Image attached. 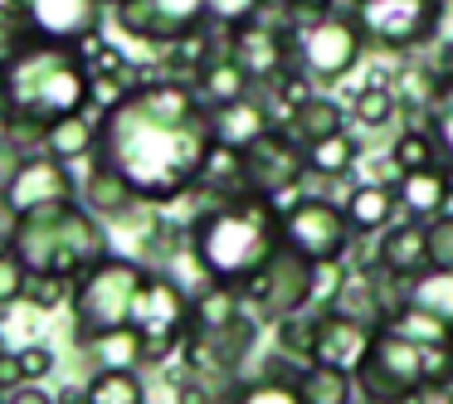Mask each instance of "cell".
<instances>
[{
	"mask_svg": "<svg viewBox=\"0 0 453 404\" xmlns=\"http://www.w3.org/2000/svg\"><path fill=\"white\" fill-rule=\"evenodd\" d=\"M215 147V118L186 79H142L98 112V161L137 190L142 205L196 195Z\"/></svg>",
	"mask_w": 453,
	"mask_h": 404,
	"instance_id": "obj_1",
	"label": "cell"
},
{
	"mask_svg": "<svg viewBox=\"0 0 453 404\" xmlns=\"http://www.w3.org/2000/svg\"><path fill=\"white\" fill-rule=\"evenodd\" d=\"M98 98V73L88 50L30 40L11 64H0V132L30 156L44 151V132L59 118L88 112Z\"/></svg>",
	"mask_w": 453,
	"mask_h": 404,
	"instance_id": "obj_2",
	"label": "cell"
},
{
	"mask_svg": "<svg viewBox=\"0 0 453 404\" xmlns=\"http://www.w3.org/2000/svg\"><path fill=\"white\" fill-rule=\"evenodd\" d=\"M278 248H283V205L268 195L215 200L190 219V258L200 263L205 283L244 287Z\"/></svg>",
	"mask_w": 453,
	"mask_h": 404,
	"instance_id": "obj_3",
	"label": "cell"
},
{
	"mask_svg": "<svg viewBox=\"0 0 453 404\" xmlns=\"http://www.w3.org/2000/svg\"><path fill=\"white\" fill-rule=\"evenodd\" d=\"M11 248L30 263V273L79 283L93 263L108 258V229L98 210H88L83 200H59L15 219Z\"/></svg>",
	"mask_w": 453,
	"mask_h": 404,
	"instance_id": "obj_4",
	"label": "cell"
},
{
	"mask_svg": "<svg viewBox=\"0 0 453 404\" xmlns=\"http://www.w3.org/2000/svg\"><path fill=\"white\" fill-rule=\"evenodd\" d=\"M147 273L151 268L142 263V258H118V254H108L103 263H93L69 293L73 341L88 346V341H98V336H108V332L132 326L137 293H142V283H147Z\"/></svg>",
	"mask_w": 453,
	"mask_h": 404,
	"instance_id": "obj_5",
	"label": "cell"
},
{
	"mask_svg": "<svg viewBox=\"0 0 453 404\" xmlns=\"http://www.w3.org/2000/svg\"><path fill=\"white\" fill-rule=\"evenodd\" d=\"M365 44L371 40H365L361 20L351 15V5L346 11H326V15H303L293 25V64L312 83H322V88L342 83L361 64Z\"/></svg>",
	"mask_w": 453,
	"mask_h": 404,
	"instance_id": "obj_6",
	"label": "cell"
},
{
	"mask_svg": "<svg viewBox=\"0 0 453 404\" xmlns=\"http://www.w3.org/2000/svg\"><path fill=\"white\" fill-rule=\"evenodd\" d=\"M190 302L196 297H186V287L171 273H157V268L147 273V283L137 293V312H132V332L142 341V365H161L171 355H180V346L190 336Z\"/></svg>",
	"mask_w": 453,
	"mask_h": 404,
	"instance_id": "obj_7",
	"label": "cell"
},
{
	"mask_svg": "<svg viewBox=\"0 0 453 404\" xmlns=\"http://www.w3.org/2000/svg\"><path fill=\"white\" fill-rule=\"evenodd\" d=\"M449 0H351L365 40L390 54H414L439 34Z\"/></svg>",
	"mask_w": 453,
	"mask_h": 404,
	"instance_id": "obj_8",
	"label": "cell"
},
{
	"mask_svg": "<svg viewBox=\"0 0 453 404\" xmlns=\"http://www.w3.org/2000/svg\"><path fill=\"white\" fill-rule=\"evenodd\" d=\"M244 302L264 326H278L283 316L312 307V258H303L297 248H278L264 268L244 283Z\"/></svg>",
	"mask_w": 453,
	"mask_h": 404,
	"instance_id": "obj_9",
	"label": "cell"
},
{
	"mask_svg": "<svg viewBox=\"0 0 453 404\" xmlns=\"http://www.w3.org/2000/svg\"><path fill=\"white\" fill-rule=\"evenodd\" d=\"M283 244L303 258H346L356 244V229L346 219V205H332L322 195H297L283 205Z\"/></svg>",
	"mask_w": 453,
	"mask_h": 404,
	"instance_id": "obj_10",
	"label": "cell"
},
{
	"mask_svg": "<svg viewBox=\"0 0 453 404\" xmlns=\"http://www.w3.org/2000/svg\"><path fill=\"white\" fill-rule=\"evenodd\" d=\"M20 11L30 40L44 44H69V50H88L103 40V20H108V0H11Z\"/></svg>",
	"mask_w": 453,
	"mask_h": 404,
	"instance_id": "obj_11",
	"label": "cell"
},
{
	"mask_svg": "<svg viewBox=\"0 0 453 404\" xmlns=\"http://www.w3.org/2000/svg\"><path fill=\"white\" fill-rule=\"evenodd\" d=\"M112 25L127 40L166 50V44L186 40V34L210 30V11H205V0H118L112 5Z\"/></svg>",
	"mask_w": 453,
	"mask_h": 404,
	"instance_id": "obj_12",
	"label": "cell"
},
{
	"mask_svg": "<svg viewBox=\"0 0 453 404\" xmlns=\"http://www.w3.org/2000/svg\"><path fill=\"white\" fill-rule=\"evenodd\" d=\"M293 25H297V15L293 20H268V11H264L254 20L234 25V30H219V34H225V50L244 64L249 79L258 88H268L283 69H293Z\"/></svg>",
	"mask_w": 453,
	"mask_h": 404,
	"instance_id": "obj_13",
	"label": "cell"
},
{
	"mask_svg": "<svg viewBox=\"0 0 453 404\" xmlns=\"http://www.w3.org/2000/svg\"><path fill=\"white\" fill-rule=\"evenodd\" d=\"M59 200H79V176H73L69 161L50 156V151H30V156H20L11 186L0 190V205L11 210L15 219L35 215V210H44V205H59Z\"/></svg>",
	"mask_w": 453,
	"mask_h": 404,
	"instance_id": "obj_14",
	"label": "cell"
},
{
	"mask_svg": "<svg viewBox=\"0 0 453 404\" xmlns=\"http://www.w3.org/2000/svg\"><path fill=\"white\" fill-rule=\"evenodd\" d=\"M303 176H307V151L303 141L288 137L283 122L273 132H264L254 147H244V180L254 195H268L283 205V195L293 186H303Z\"/></svg>",
	"mask_w": 453,
	"mask_h": 404,
	"instance_id": "obj_15",
	"label": "cell"
},
{
	"mask_svg": "<svg viewBox=\"0 0 453 404\" xmlns=\"http://www.w3.org/2000/svg\"><path fill=\"white\" fill-rule=\"evenodd\" d=\"M210 118H215V141L229 147V151L254 147L264 132H273L278 122H283L264 88H254L249 98H239V103H225V108H210Z\"/></svg>",
	"mask_w": 453,
	"mask_h": 404,
	"instance_id": "obj_16",
	"label": "cell"
},
{
	"mask_svg": "<svg viewBox=\"0 0 453 404\" xmlns=\"http://www.w3.org/2000/svg\"><path fill=\"white\" fill-rule=\"evenodd\" d=\"M371 263L390 268V273H400V278L424 273V268L434 263L429 258V219L404 215V219H395L390 229H380V244H375Z\"/></svg>",
	"mask_w": 453,
	"mask_h": 404,
	"instance_id": "obj_17",
	"label": "cell"
},
{
	"mask_svg": "<svg viewBox=\"0 0 453 404\" xmlns=\"http://www.w3.org/2000/svg\"><path fill=\"white\" fill-rule=\"evenodd\" d=\"M375 332H380V326H365V322H356V316L332 312V307H326L322 322H317V355H312V361L356 370V365H361V355L371 351Z\"/></svg>",
	"mask_w": 453,
	"mask_h": 404,
	"instance_id": "obj_18",
	"label": "cell"
},
{
	"mask_svg": "<svg viewBox=\"0 0 453 404\" xmlns=\"http://www.w3.org/2000/svg\"><path fill=\"white\" fill-rule=\"evenodd\" d=\"M186 83L200 93V103H205V108H225V103H239V98H249V93L258 88V83L244 73V64H239L229 50H215Z\"/></svg>",
	"mask_w": 453,
	"mask_h": 404,
	"instance_id": "obj_19",
	"label": "cell"
},
{
	"mask_svg": "<svg viewBox=\"0 0 453 404\" xmlns=\"http://www.w3.org/2000/svg\"><path fill=\"white\" fill-rule=\"evenodd\" d=\"M395 195H400V210L414 219H434L449 210L453 195V166H429V171H404V176L390 180Z\"/></svg>",
	"mask_w": 453,
	"mask_h": 404,
	"instance_id": "obj_20",
	"label": "cell"
},
{
	"mask_svg": "<svg viewBox=\"0 0 453 404\" xmlns=\"http://www.w3.org/2000/svg\"><path fill=\"white\" fill-rule=\"evenodd\" d=\"M79 200H83L88 210H98L103 219H127L132 210L142 205L137 190H132L127 180H122L118 171L108 166V161H98V156H93L88 171L79 176Z\"/></svg>",
	"mask_w": 453,
	"mask_h": 404,
	"instance_id": "obj_21",
	"label": "cell"
},
{
	"mask_svg": "<svg viewBox=\"0 0 453 404\" xmlns=\"http://www.w3.org/2000/svg\"><path fill=\"white\" fill-rule=\"evenodd\" d=\"M346 219H351L356 239H371V234H380V229H390L395 219H400V195H395V186H385V180L356 186L351 195H346Z\"/></svg>",
	"mask_w": 453,
	"mask_h": 404,
	"instance_id": "obj_22",
	"label": "cell"
},
{
	"mask_svg": "<svg viewBox=\"0 0 453 404\" xmlns=\"http://www.w3.org/2000/svg\"><path fill=\"white\" fill-rule=\"evenodd\" d=\"M346 122H351V108L336 98H326V93H312L307 103H297L293 112L283 118L288 137L293 141H322V137H336V132H346Z\"/></svg>",
	"mask_w": 453,
	"mask_h": 404,
	"instance_id": "obj_23",
	"label": "cell"
},
{
	"mask_svg": "<svg viewBox=\"0 0 453 404\" xmlns=\"http://www.w3.org/2000/svg\"><path fill=\"white\" fill-rule=\"evenodd\" d=\"M297 390H303L307 404H356V370L346 365H326V361H307L303 370L293 375Z\"/></svg>",
	"mask_w": 453,
	"mask_h": 404,
	"instance_id": "obj_24",
	"label": "cell"
},
{
	"mask_svg": "<svg viewBox=\"0 0 453 404\" xmlns=\"http://www.w3.org/2000/svg\"><path fill=\"white\" fill-rule=\"evenodd\" d=\"M44 151L59 156V161H69V166L93 161V156H98V118H88V112L59 118L50 132H44Z\"/></svg>",
	"mask_w": 453,
	"mask_h": 404,
	"instance_id": "obj_25",
	"label": "cell"
},
{
	"mask_svg": "<svg viewBox=\"0 0 453 404\" xmlns=\"http://www.w3.org/2000/svg\"><path fill=\"white\" fill-rule=\"evenodd\" d=\"M83 404H147V385L137 365H103L83 385Z\"/></svg>",
	"mask_w": 453,
	"mask_h": 404,
	"instance_id": "obj_26",
	"label": "cell"
},
{
	"mask_svg": "<svg viewBox=\"0 0 453 404\" xmlns=\"http://www.w3.org/2000/svg\"><path fill=\"white\" fill-rule=\"evenodd\" d=\"M307 176H322V180H342L356 171L361 161V141L356 132H336V137H322V141H307Z\"/></svg>",
	"mask_w": 453,
	"mask_h": 404,
	"instance_id": "obj_27",
	"label": "cell"
},
{
	"mask_svg": "<svg viewBox=\"0 0 453 404\" xmlns=\"http://www.w3.org/2000/svg\"><path fill=\"white\" fill-rule=\"evenodd\" d=\"M390 166H395V176H404V171H429V166H443L439 137H434L429 122H424V127H404L400 137L390 141Z\"/></svg>",
	"mask_w": 453,
	"mask_h": 404,
	"instance_id": "obj_28",
	"label": "cell"
},
{
	"mask_svg": "<svg viewBox=\"0 0 453 404\" xmlns=\"http://www.w3.org/2000/svg\"><path fill=\"white\" fill-rule=\"evenodd\" d=\"M410 302L453 326V268L429 263L424 273H414V278H410Z\"/></svg>",
	"mask_w": 453,
	"mask_h": 404,
	"instance_id": "obj_29",
	"label": "cell"
},
{
	"mask_svg": "<svg viewBox=\"0 0 453 404\" xmlns=\"http://www.w3.org/2000/svg\"><path fill=\"white\" fill-rule=\"evenodd\" d=\"M322 312H326V307H303V312L283 316V322L273 326V332H278V351H283L288 361L307 365L317 355V322H322Z\"/></svg>",
	"mask_w": 453,
	"mask_h": 404,
	"instance_id": "obj_30",
	"label": "cell"
},
{
	"mask_svg": "<svg viewBox=\"0 0 453 404\" xmlns=\"http://www.w3.org/2000/svg\"><path fill=\"white\" fill-rule=\"evenodd\" d=\"M229 404H307V400H303V390H297L293 375H273V370H264V375H254V380L239 385Z\"/></svg>",
	"mask_w": 453,
	"mask_h": 404,
	"instance_id": "obj_31",
	"label": "cell"
},
{
	"mask_svg": "<svg viewBox=\"0 0 453 404\" xmlns=\"http://www.w3.org/2000/svg\"><path fill=\"white\" fill-rule=\"evenodd\" d=\"M385 326H395L400 336H410V341H419V346H449L453 341V326L439 322L434 312H424V307H414V302H404Z\"/></svg>",
	"mask_w": 453,
	"mask_h": 404,
	"instance_id": "obj_32",
	"label": "cell"
},
{
	"mask_svg": "<svg viewBox=\"0 0 453 404\" xmlns=\"http://www.w3.org/2000/svg\"><path fill=\"white\" fill-rule=\"evenodd\" d=\"M395 112H400V93H390L385 83H365V88L351 98V122H361L365 132H371V127H390Z\"/></svg>",
	"mask_w": 453,
	"mask_h": 404,
	"instance_id": "obj_33",
	"label": "cell"
},
{
	"mask_svg": "<svg viewBox=\"0 0 453 404\" xmlns=\"http://www.w3.org/2000/svg\"><path fill=\"white\" fill-rule=\"evenodd\" d=\"M434 98H429V127L439 137V151H443V166H453V69L434 73Z\"/></svg>",
	"mask_w": 453,
	"mask_h": 404,
	"instance_id": "obj_34",
	"label": "cell"
},
{
	"mask_svg": "<svg viewBox=\"0 0 453 404\" xmlns=\"http://www.w3.org/2000/svg\"><path fill=\"white\" fill-rule=\"evenodd\" d=\"M83 351L93 355V365H142V341H137V332L132 326H122V332H108V336H98V341H88Z\"/></svg>",
	"mask_w": 453,
	"mask_h": 404,
	"instance_id": "obj_35",
	"label": "cell"
},
{
	"mask_svg": "<svg viewBox=\"0 0 453 404\" xmlns=\"http://www.w3.org/2000/svg\"><path fill=\"white\" fill-rule=\"evenodd\" d=\"M264 93H268V103L278 108V118H288V112H293L297 103L312 98V79H307V73L293 64V69H283V73H278V79L264 88Z\"/></svg>",
	"mask_w": 453,
	"mask_h": 404,
	"instance_id": "obj_36",
	"label": "cell"
},
{
	"mask_svg": "<svg viewBox=\"0 0 453 404\" xmlns=\"http://www.w3.org/2000/svg\"><path fill=\"white\" fill-rule=\"evenodd\" d=\"M346 278H351V263L346 258H322L312 263V307H332L342 297Z\"/></svg>",
	"mask_w": 453,
	"mask_h": 404,
	"instance_id": "obj_37",
	"label": "cell"
},
{
	"mask_svg": "<svg viewBox=\"0 0 453 404\" xmlns=\"http://www.w3.org/2000/svg\"><path fill=\"white\" fill-rule=\"evenodd\" d=\"M25 293H30V263L15 248H0V307L25 302Z\"/></svg>",
	"mask_w": 453,
	"mask_h": 404,
	"instance_id": "obj_38",
	"label": "cell"
},
{
	"mask_svg": "<svg viewBox=\"0 0 453 404\" xmlns=\"http://www.w3.org/2000/svg\"><path fill=\"white\" fill-rule=\"evenodd\" d=\"M273 0H205L210 11V30H234V25L254 20V15H264Z\"/></svg>",
	"mask_w": 453,
	"mask_h": 404,
	"instance_id": "obj_39",
	"label": "cell"
},
{
	"mask_svg": "<svg viewBox=\"0 0 453 404\" xmlns=\"http://www.w3.org/2000/svg\"><path fill=\"white\" fill-rule=\"evenodd\" d=\"M69 293H73V283H64V278L30 273V293H25V302L40 307V312H54V307H69Z\"/></svg>",
	"mask_w": 453,
	"mask_h": 404,
	"instance_id": "obj_40",
	"label": "cell"
},
{
	"mask_svg": "<svg viewBox=\"0 0 453 404\" xmlns=\"http://www.w3.org/2000/svg\"><path fill=\"white\" fill-rule=\"evenodd\" d=\"M25 44H30V30H25L20 11L15 5H0V64H11Z\"/></svg>",
	"mask_w": 453,
	"mask_h": 404,
	"instance_id": "obj_41",
	"label": "cell"
},
{
	"mask_svg": "<svg viewBox=\"0 0 453 404\" xmlns=\"http://www.w3.org/2000/svg\"><path fill=\"white\" fill-rule=\"evenodd\" d=\"M15 370H20V380H44V375H54V351L50 346H20Z\"/></svg>",
	"mask_w": 453,
	"mask_h": 404,
	"instance_id": "obj_42",
	"label": "cell"
},
{
	"mask_svg": "<svg viewBox=\"0 0 453 404\" xmlns=\"http://www.w3.org/2000/svg\"><path fill=\"white\" fill-rule=\"evenodd\" d=\"M429 258L443 268H453V215H434L429 219Z\"/></svg>",
	"mask_w": 453,
	"mask_h": 404,
	"instance_id": "obj_43",
	"label": "cell"
},
{
	"mask_svg": "<svg viewBox=\"0 0 453 404\" xmlns=\"http://www.w3.org/2000/svg\"><path fill=\"white\" fill-rule=\"evenodd\" d=\"M0 404H59V400H54L50 390H40V380H20V385L5 390V400H0Z\"/></svg>",
	"mask_w": 453,
	"mask_h": 404,
	"instance_id": "obj_44",
	"label": "cell"
},
{
	"mask_svg": "<svg viewBox=\"0 0 453 404\" xmlns=\"http://www.w3.org/2000/svg\"><path fill=\"white\" fill-rule=\"evenodd\" d=\"M20 156H25V151L15 147V141L5 137V132H0V190L11 186V176H15V166H20Z\"/></svg>",
	"mask_w": 453,
	"mask_h": 404,
	"instance_id": "obj_45",
	"label": "cell"
},
{
	"mask_svg": "<svg viewBox=\"0 0 453 404\" xmlns=\"http://www.w3.org/2000/svg\"><path fill=\"white\" fill-rule=\"evenodd\" d=\"M288 5V15H297V20H303V15H326V11H336V0H283Z\"/></svg>",
	"mask_w": 453,
	"mask_h": 404,
	"instance_id": "obj_46",
	"label": "cell"
},
{
	"mask_svg": "<svg viewBox=\"0 0 453 404\" xmlns=\"http://www.w3.org/2000/svg\"><path fill=\"white\" fill-rule=\"evenodd\" d=\"M112 5H118V0H108V11H112Z\"/></svg>",
	"mask_w": 453,
	"mask_h": 404,
	"instance_id": "obj_47",
	"label": "cell"
}]
</instances>
